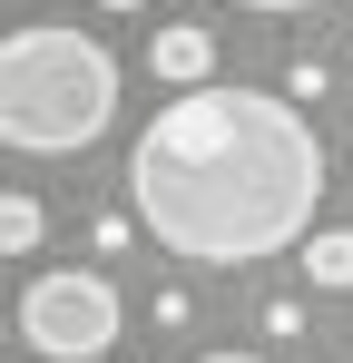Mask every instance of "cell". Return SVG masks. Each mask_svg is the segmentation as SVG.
<instances>
[{
	"instance_id": "obj_4",
	"label": "cell",
	"mask_w": 353,
	"mask_h": 363,
	"mask_svg": "<svg viewBox=\"0 0 353 363\" xmlns=\"http://www.w3.org/2000/svg\"><path fill=\"white\" fill-rule=\"evenodd\" d=\"M147 69H157L167 89H216V40H206L196 20H176V30L147 40Z\"/></svg>"
},
{
	"instance_id": "obj_5",
	"label": "cell",
	"mask_w": 353,
	"mask_h": 363,
	"mask_svg": "<svg viewBox=\"0 0 353 363\" xmlns=\"http://www.w3.org/2000/svg\"><path fill=\"white\" fill-rule=\"evenodd\" d=\"M294 255H304V285H324V295H344V285H353V226H314Z\"/></svg>"
},
{
	"instance_id": "obj_9",
	"label": "cell",
	"mask_w": 353,
	"mask_h": 363,
	"mask_svg": "<svg viewBox=\"0 0 353 363\" xmlns=\"http://www.w3.org/2000/svg\"><path fill=\"white\" fill-rule=\"evenodd\" d=\"M235 10H275V20H294V10H324V0H235Z\"/></svg>"
},
{
	"instance_id": "obj_7",
	"label": "cell",
	"mask_w": 353,
	"mask_h": 363,
	"mask_svg": "<svg viewBox=\"0 0 353 363\" xmlns=\"http://www.w3.org/2000/svg\"><path fill=\"white\" fill-rule=\"evenodd\" d=\"M265 334H275V344H294V334H304V304L275 295V304H265Z\"/></svg>"
},
{
	"instance_id": "obj_1",
	"label": "cell",
	"mask_w": 353,
	"mask_h": 363,
	"mask_svg": "<svg viewBox=\"0 0 353 363\" xmlns=\"http://www.w3.org/2000/svg\"><path fill=\"white\" fill-rule=\"evenodd\" d=\"M324 138L285 89H176L128 147V206L176 265H265L314 236Z\"/></svg>"
},
{
	"instance_id": "obj_6",
	"label": "cell",
	"mask_w": 353,
	"mask_h": 363,
	"mask_svg": "<svg viewBox=\"0 0 353 363\" xmlns=\"http://www.w3.org/2000/svg\"><path fill=\"white\" fill-rule=\"evenodd\" d=\"M40 236H50V216H40V196H0V255H40Z\"/></svg>"
},
{
	"instance_id": "obj_8",
	"label": "cell",
	"mask_w": 353,
	"mask_h": 363,
	"mask_svg": "<svg viewBox=\"0 0 353 363\" xmlns=\"http://www.w3.org/2000/svg\"><path fill=\"white\" fill-rule=\"evenodd\" d=\"M285 99H324V60H294L285 69Z\"/></svg>"
},
{
	"instance_id": "obj_11",
	"label": "cell",
	"mask_w": 353,
	"mask_h": 363,
	"mask_svg": "<svg viewBox=\"0 0 353 363\" xmlns=\"http://www.w3.org/2000/svg\"><path fill=\"white\" fill-rule=\"evenodd\" d=\"M99 10H147V0H99Z\"/></svg>"
},
{
	"instance_id": "obj_3",
	"label": "cell",
	"mask_w": 353,
	"mask_h": 363,
	"mask_svg": "<svg viewBox=\"0 0 353 363\" xmlns=\"http://www.w3.org/2000/svg\"><path fill=\"white\" fill-rule=\"evenodd\" d=\"M118 334H128V304L99 265H50V275H30V295H20V344L40 363H99L118 354Z\"/></svg>"
},
{
	"instance_id": "obj_12",
	"label": "cell",
	"mask_w": 353,
	"mask_h": 363,
	"mask_svg": "<svg viewBox=\"0 0 353 363\" xmlns=\"http://www.w3.org/2000/svg\"><path fill=\"white\" fill-rule=\"evenodd\" d=\"M10 363H40V354H10Z\"/></svg>"
},
{
	"instance_id": "obj_2",
	"label": "cell",
	"mask_w": 353,
	"mask_h": 363,
	"mask_svg": "<svg viewBox=\"0 0 353 363\" xmlns=\"http://www.w3.org/2000/svg\"><path fill=\"white\" fill-rule=\"evenodd\" d=\"M118 118V60L79 30H10L0 40V138L20 157H79Z\"/></svg>"
},
{
	"instance_id": "obj_10",
	"label": "cell",
	"mask_w": 353,
	"mask_h": 363,
	"mask_svg": "<svg viewBox=\"0 0 353 363\" xmlns=\"http://www.w3.org/2000/svg\"><path fill=\"white\" fill-rule=\"evenodd\" d=\"M196 363H265V354H196Z\"/></svg>"
}]
</instances>
